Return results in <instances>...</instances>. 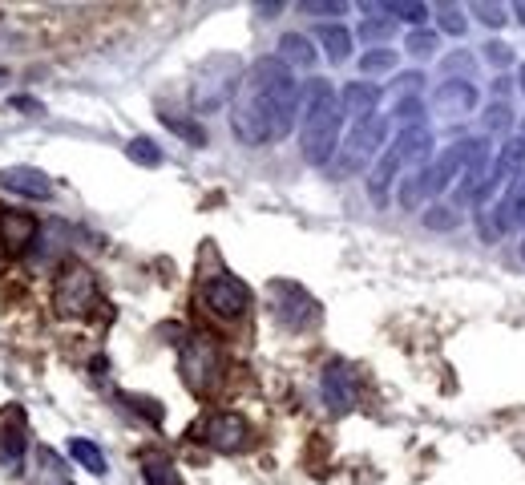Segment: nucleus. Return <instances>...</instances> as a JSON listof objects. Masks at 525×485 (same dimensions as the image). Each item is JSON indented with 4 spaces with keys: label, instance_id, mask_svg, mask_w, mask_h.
I'll return each instance as SVG.
<instances>
[{
    "label": "nucleus",
    "instance_id": "19",
    "mask_svg": "<svg viewBox=\"0 0 525 485\" xmlns=\"http://www.w3.org/2000/svg\"><path fill=\"white\" fill-rule=\"evenodd\" d=\"M315 37H320L324 53H328L336 65L352 57V29H348V25H340V21H332V25H320V29H315Z\"/></svg>",
    "mask_w": 525,
    "mask_h": 485
},
{
    "label": "nucleus",
    "instance_id": "32",
    "mask_svg": "<svg viewBox=\"0 0 525 485\" xmlns=\"http://www.w3.org/2000/svg\"><path fill=\"white\" fill-rule=\"evenodd\" d=\"M425 227H433V231H453V227H457V215H453L449 207H429V211H425Z\"/></svg>",
    "mask_w": 525,
    "mask_h": 485
},
{
    "label": "nucleus",
    "instance_id": "7",
    "mask_svg": "<svg viewBox=\"0 0 525 485\" xmlns=\"http://www.w3.org/2000/svg\"><path fill=\"white\" fill-rule=\"evenodd\" d=\"M219 348L210 344V340H190L186 348H182V376H186V384L194 388V393H210V384L219 380Z\"/></svg>",
    "mask_w": 525,
    "mask_h": 485
},
{
    "label": "nucleus",
    "instance_id": "13",
    "mask_svg": "<svg viewBox=\"0 0 525 485\" xmlns=\"http://www.w3.org/2000/svg\"><path fill=\"white\" fill-rule=\"evenodd\" d=\"M41 235V223L25 211H9V207H0V239H5V247L13 255H25Z\"/></svg>",
    "mask_w": 525,
    "mask_h": 485
},
{
    "label": "nucleus",
    "instance_id": "34",
    "mask_svg": "<svg viewBox=\"0 0 525 485\" xmlns=\"http://www.w3.org/2000/svg\"><path fill=\"white\" fill-rule=\"evenodd\" d=\"M303 13H311V17H340L344 5H303Z\"/></svg>",
    "mask_w": 525,
    "mask_h": 485
},
{
    "label": "nucleus",
    "instance_id": "5",
    "mask_svg": "<svg viewBox=\"0 0 525 485\" xmlns=\"http://www.w3.org/2000/svg\"><path fill=\"white\" fill-rule=\"evenodd\" d=\"M198 300L210 316H219V320H243L247 308H251V287L231 275V271H210L202 283H198Z\"/></svg>",
    "mask_w": 525,
    "mask_h": 485
},
{
    "label": "nucleus",
    "instance_id": "31",
    "mask_svg": "<svg viewBox=\"0 0 525 485\" xmlns=\"http://www.w3.org/2000/svg\"><path fill=\"white\" fill-rule=\"evenodd\" d=\"M384 13H388V17H400V21H408V25H416V29H420V21H425V17H429V9H425V5H388Z\"/></svg>",
    "mask_w": 525,
    "mask_h": 485
},
{
    "label": "nucleus",
    "instance_id": "30",
    "mask_svg": "<svg viewBox=\"0 0 525 485\" xmlns=\"http://www.w3.org/2000/svg\"><path fill=\"white\" fill-rule=\"evenodd\" d=\"M481 57H485V61H493L497 69L513 65V49H509L505 41H485V45H481Z\"/></svg>",
    "mask_w": 525,
    "mask_h": 485
},
{
    "label": "nucleus",
    "instance_id": "37",
    "mask_svg": "<svg viewBox=\"0 0 525 485\" xmlns=\"http://www.w3.org/2000/svg\"><path fill=\"white\" fill-rule=\"evenodd\" d=\"M513 13H517V21L525 25V0H517V5H513Z\"/></svg>",
    "mask_w": 525,
    "mask_h": 485
},
{
    "label": "nucleus",
    "instance_id": "27",
    "mask_svg": "<svg viewBox=\"0 0 525 485\" xmlns=\"http://www.w3.org/2000/svg\"><path fill=\"white\" fill-rule=\"evenodd\" d=\"M126 154H130L138 166H162V150H158L154 138H134V142L126 146Z\"/></svg>",
    "mask_w": 525,
    "mask_h": 485
},
{
    "label": "nucleus",
    "instance_id": "35",
    "mask_svg": "<svg viewBox=\"0 0 525 485\" xmlns=\"http://www.w3.org/2000/svg\"><path fill=\"white\" fill-rule=\"evenodd\" d=\"M13 106H17V110H29V114H37V110H41L37 102H25V97H13Z\"/></svg>",
    "mask_w": 525,
    "mask_h": 485
},
{
    "label": "nucleus",
    "instance_id": "4",
    "mask_svg": "<svg viewBox=\"0 0 525 485\" xmlns=\"http://www.w3.org/2000/svg\"><path fill=\"white\" fill-rule=\"evenodd\" d=\"M384 142H388V118H384V114H372V118L352 122V130L344 134V142H340V150H336L332 174H336V178H348V174L372 170V162H376V154L384 150Z\"/></svg>",
    "mask_w": 525,
    "mask_h": 485
},
{
    "label": "nucleus",
    "instance_id": "29",
    "mask_svg": "<svg viewBox=\"0 0 525 485\" xmlns=\"http://www.w3.org/2000/svg\"><path fill=\"white\" fill-rule=\"evenodd\" d=\"M473 17H477V21H485L489 29H501V25L509 21V13H505L501 5H489V0H477V5H473Z\"/></svg>",
    "mask_w": 525,
    "mask_h": 485
},
{
    "label": "nucleus",
    "instance_id": "23",
    "mask_svg": "<svg viewBox=\"0 0 525 485\" xmlns=\"http://www.w3.org/2000/svg\"><path fill=\"white\" fill-rule=\"evenodd\" d=\"M400 61H396V53L392 49H368L364 57H360V73H364V81L368 77H384V73H392Z\"/></svg>",
    "mask_w": 525,
    "mask_h": 485
},
{
    "label": "nucleus",
    "instance_id": "24",
    "mask_svg": "<svg viewBox=\"0 0 525 485\" xmlns=\"http://www.w3.org/2000/svg\"><path fill=\"white\" fill-rule=\"evenodd\" d=\"M437 45H441V37L433 33V29H412L408 37H404V49H408V57H433L437 53Z\"/></svg>",
    "mask_w": 525,
    "mask_h": 485
},
{
    "label": "nucleus",
    "instance_id": "1",
    "mask_svg": "<svg viewBox=\"0 0 525 485\" xmlns=\"http://www.w3.org/2000/svg\"><path fill=\"white\" fill-rule=\"evenodd\" d=\"M299 106L303 85L295 81V73L279 57H259L231 97V130L243 146L279 142L295 130Z\"/></svg>",
    "mask_w": 525,
    "mask_h": 485
},
{
    "label": "nucleus",
    "instance_id": "3",
    "mask_svg": "<svg viewBox=\"0 0 525 485\" xmlns=\"http://www.w3.org/2000/svg\"><path fill=\"white\" fill-rule=\"evenodd\" d=\"M97 304H101L97 275L85 263H77V259L61 263V271L53 275V308H57V316L85 320V316H93Z\"/></svg>",
    "mask_w": 525,
    "mask_h": 485
},
{
    "label": "nucleus",
    "instance_id": "10",
    "mask_svg": "<svg viewBox=\"0 0 525 485\" xmlns=\"http://www.w3.org/2000/svg\"><path fill=\"white\" fill-rule=\"evenodd\" d=\"M477 85L469 81V77H449L441 89H437V97H433V114L437 118H469L473 110H477Z\"/></svg>",
    "mask_w": 525,
    "mask_h": 485
},
{
    "label": "nucleus",
    "instance_id": "25",
    "mask_svg": "<svg viewBox=\"0 0 525 485\" xmlns=\"http://www.w3.org/2000/svg\"><path fill=\"white\" fill-rule=\"evenodd\" d=\"M162 114V122L178 134V138H186L190 146H206V134L198 130V122H190V118H178V114H170V110H158Z\"/></svg>",
    "mask_w": 525,
    "mask_h": 485
},
{
    "label": "nucleus",
    "instance_id": "16",
    "mask_svg": "<svg viewBox=\"0 0 525 485\" xmlns=\"http://www.w3.org/2000/svg\"><path fill=\"white\" fill-rule=\"evenodd\" d=\"M396 174H400V162H396L392 150H384L372 162V170H368V199H372V207H388V194H392Z\"/></svg>",
    "mask_w": 525,
    "mask_h": 485
},
{
    "label": "nucleus",
    "instance_id": "17",
    "mask_svg": "<svg viewBox=\"0 0 525 485\" xmlns=\"http://www.w3.org/2000/svg\"><path fill=\"white\" fill-rule=\"evenodd\" d=\"M275 57H279L287 69H315V41L303 37V33H283Z\"/></svg>",
    "mask_w": 525,
    "mask_h": 485
},
{
    "label": "nucleus",
    "instance_id": "22",
    "mask_svg": "<svg viewBox=\"0 0 525 485\" xmlns=\"http://www.w3.org/2000/svg\"><path fill=\"white\" fill-rule=\"evenodd\" d=\"M396 194H400L396 203H400L404 211H416L420 203L429 199V186H425V170H412V174H408V178L400 182V190H396Z\"/></svg>",
    "mask_w": 525,
    "mask_h": 485
},
{
    "label": "nucleus",
    "instance_id": "38",
    "mask_svg": "<svg viewBox=\"0 0 525 485\" xmlns=\"http://www.w3.org/2000/svg\"><path fill=\"white\" fill-rule=\"evenodd\" d=\"M517 81H521V93H525V65L517 69Z\"/></svg>",
    "mask_w": 525,
    "mask_h": 485
},
{
    "label": "nucleus",
    "instance_id": "26",
    "mask_svg": "<svg viewBox=\"0 0 525 485\" xmlns=\"http://www.w3.org/2000/svg\"><path fill=\"white\" fill-rule=\"evenodd\" d=\"M392 33H396V25H392L388 17H376V13H368V17H364V25H360V37H364V41H372V45H384Z\"/></svg>",
    "mask_w": 525,
    "mask_h": 485
},
{
    "label": "nucleus",
    "instance_id": "41",
    "mask_svg": "<svg viewBox=\"0 0 525 485\" xmlns=\"http://www.w3.org/2000/svg\"><path fill=\"white\" fill-rule=\"evenodd\" d=\"M57 485H69V481H57Z\"/></svg>",
    "mask_w": 525,
    "mask_h": 485
},
{
    "label": "nucleus",
    "instance_id": "6",
    "mask_svg": "<svg viewBox=\"0 0 525 485\" xmlns=\"http://www.w3.org/2000/svg\"><path fill=\"white\" fill-rule=\"evenodd\" d=\"M271 308H275L279 324L291 328V332H303V328H311L315 320H320V308H315V300L299 283H275L271 287Z\"/></svg>",
    "mask_w": 525,
    "mask_h": 485
},
{
    "label": "nucleus",
    "instance_id": "2",
    "mask_svg": "<svg viewBox=\"0 0 525 485\" xmlns=\"http://www.w3.org/2000/svg\"><path fill=\"white\" fill-rule=\"evenodd\" d=\"M344 142V110L332 81L311 77L303 85V130H299V150L311 166H324L336 158Z\"/></svg>",
    "mask_w": 525,
    "mask_h": 485
},
{
    "label": "nucleus",
    "instance_id": "9",
    "mask_svg": "<svg viewBox=\"0 0 525 485\" xmlns=\"http://www.w3.org/2000/svg\"><path fill=\"white\" fill-rule=\"evenodd\" d=\"M392 154L400 166H416L425 170L433 162V130L425 122H412V126H400L396 142H392Z\"/></svg>",
    "mask_w": 525,
    "mask_h": 485
},
{
    "label": "nucleus",
    "instance_id": "36",
    "mask_svg": "<svg viewBox=\"0 0 525 485\" xmlns=\"http://www.w3.org/2000/svg\"><path fill=\"white\" fill-rule=\"evenodd\" d=\"M513 142H517V146H521V150H525V122H521V126H517V130H513Z\"/></svg>",
    "mask_w": 525,
    "mask_h": 485
},
{
    "label": "nucleus",
    "instance_id": "21",
    "mask_svg": "<svg viewBox=\"0 0 525 485\" xmlns=\"http://www.w3.org/2000/svg\"><path fill=\"white\" fill-rule=\"evenodd\" d=\"M69 457L81 465V469H89V473H105V457H101V449L89 441V437H69Z\"/></svg>",
    "mask_w": 525,
    "mask_h": 485
},
{
    "label": "nucleus",
    "instance_id": "28",
    "mask_svg": "<svg viewBox=\"0 0 525 485\" xmlns=\"http://www.w3.org/2000/svg\"><path fill=\"white\" fill-rule=\"evenodd\" d=\"M437 21H441V29H445L449 37H465V33H469V21H465V13H461V9H453V5L437 9Z\"/></svg>",
    "mask_w": 525,
    "mask_h": 485
},
{
    "label": "nucleus",
    "instance_id": "20",
    "mask_svg": "<svg viewBox=\"0 0 525 485\" xmlns=\"http://www.w3.org/2000/svg\"><path fill=\"white\" fill-rule=\"evenodd\" d=\"M513 110H509V102L505 97H497V102H489L485 110H481V130H489V134H509L513 138Z\"/></svg>",
    "mask_w": 525,
    "mask_h": 485
},
{
    "label": "nucleus",
    "instance_id": "14",
    "mask_svg": "<svg viewBox=\"0 0 525 485\" xmlns=\"http://www.w3.org/2000/svg\"><path fill=\"white\" fill-rule=\"evenodd\" d=\"M324 401H328L332 413H348V409L356 405V384H352V376H348V364L332 360V364L324 368Z\"/></svg>",
    "mask_w": 525,
    "mask_h": 485
},
{
    "label": "nucleus",
    "instance_id": "12",
    "mask_svg": "<svg viewBox=\"0 0 525 485\" xmlns=\"http://www.w3.org/2000/svg\"><path fill=\"white\" fill-rule=\"evenodd\" d=\"M251 441V425L239 417V413H219V417H210L206 425V445L210 449H219V453H239L247 449Z\"/></svg>",
    "mask_w": 525,
    "mask_h": 485
},
{
    "label": "nucleus",
    "instance_id": "39",
    "mask_svg": "<svg viewBox=\"0 0 525 485\" xmlns=\"http://www.w3.org/2000/svg\"><path fill=\"white\" fill-rule=\"evenodd\" d=\"M0 81H5V69H0Z\"/></svg>",
    "mask_w": 525,
    "mask_h": 485
},
{
    "label": "nucleus",
    "instance_id": "11",
    "mask_svg": "<svg viewBox=\"0 0 525 485\" xmlns=\"http://www.w3.org/2000/svg\"><path fill=\"white\" fill-rule=\"evenodd\" d=\"M25 449H29L25 413L21 409H5V413H0V465H5V469H21Z\"/></svg>",
    "mask_w": 525,
    "mask_h": 485
},
{
    "label": "nucleus",
    "instance_id": "15",
    "mask_svg": "<svg viewBox=\"0 0 525 485\" xmlns=\"http://www.w3.org/2000/svg\"><path fill=\"white\" fill-rule=\"evenodd\" d=\"M380 97H384V93H380L376 81H348L344 93H340V110L360 122V118H372V114H376Z\"/></svg>",
    "mask_w": 525,
    "mask_h": 485
},
{
    "label": "nucleus",
    "instance_id": "40",
    "mask_svg": "<svg viewBox=\"0 0 525 485\" xmlns=\"http://www.w3.org/2000/svg\"><path fill=\"white\" fill-rule=\"evenodd\" d=\"M521 255H525V243H521Z\"/></svg>",
    "mask_w": 525,
    "mask_h": 485
},
{
    "label": "nucleus",
    "instance_id": "33",
    "mask_svg": "<svg viewBox=\"0 0 525 485\" xmlns=\"http://www.w3.org/2000/svg\"><path fill=\"white\" fill-rule=\"evenodd\" d=\"M420 114H425V106H420L416 97H404V102L396 106V118H404V126H412V118H420Z\"/></svg>",
    "mask_w": 525,
    "mask_h": 485
},
{
    "label": "nucleus",
    "instance_id": "18",
    "mask_svg": "<svg viewBox=\"0 0 525 485\" xmlns=\"http://www.w3.org/2000/svg\"><path fill=\"white\" fill-rule=\"evenodd\" d=\"M142 473H146L150 485H182L178 465L162 449H142Z\"/></svg>",
    "mask_w": 525,
    "mask_h": 485
},
{
    "label": "nucleus",
    "instance_id": "8",
    "mask_svg": "<svg viewBox=\"0 0 525 485\" xmlns=\"http://www.w3.org/2000/svg\"><path fill=\"white\" fill-rule=\"evenodd\" d=\"M0 190L17 194V199H29V203H49L53 199V178L37 166H5L0 170Z\"/></svg>",
    "mask_w": 525,
    "mask_h": 485
}]
</instances>
